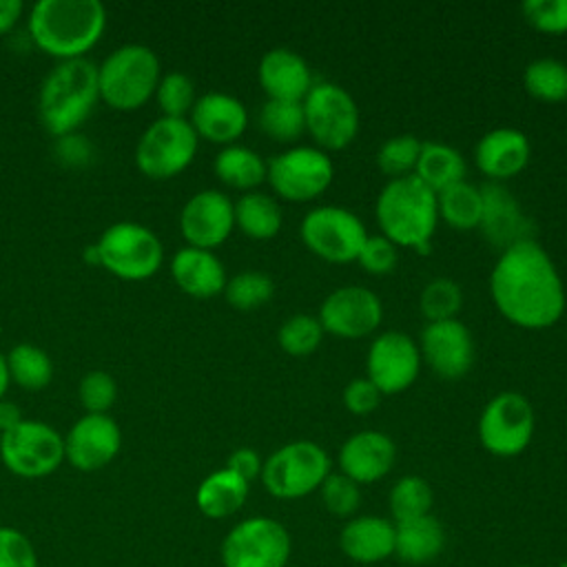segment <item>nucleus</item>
Segmentation results:
<instances>
[{
    "instance_id": "obj_50",
    "label": "nucleus",
    "mask_w": 567,
    "mask_h": 567,
    "mask_svg": "<svg viewBox=\"0 0 567 567\" xmlns=\"http://www.w3.org/2000/svg\"><path fill=\"white\" fill-rule=\"evenodd\" d=\"M20 421H22L20 408H18L16 403L2 399V401H0V432H2V434L9 432V430L16 427Z\"/></svg>"
},
{
    "instance_id": "obj_34",
    "label": "nucleus",
    "mask_w": 567,
    "mask_h": 567,
    "mask_svg": "<svg viewBox=\"0 0 567 567\" xmlns=\"http://www.w3.org/2000/svg\"><path fill=\"white\" fill-rule=\"evenodd\" d=\"M390 514L392 523H405L427 516L434 503L432 485L416 474L401 476L390 489Z\"/></svg>"
},
{
    "instance_id": "obj_36",
    "label": "nucleus",
    "mask_w": 567,
    "mask_h": 567,
    "mask_svg": "<svg viewBox=\"0 0 567 567\" xmlns=\"http://www.w3.org/2000/svg\"><path fill=\"white\" fill-rule=\"evenodd\" d=\"M259 128L277 142L297 140L306 131L303 104L295 100H266L259 111Z\"/></svg>"
},
{
    "instance_id": "obj_41",
    "label": "nucleus",
    "mask_w": 567,
    "mask_h": 567,
    "mask_svg": "<svg viewBox=\"0 0 567 567\" xmlns=\"http://www.w3.org/2000/svg\"><path fill=\"white\" fill-rule=\"evenodd\" d=\"M155 97L164 117H184L186 113H190L197 100L193 80L182 71H171L162 75Z\"/></svg>"
},
{
    "instance_id": "obj_27",
    "label": "nucleus",
    "mask_w": 567,
    "mask_h": 567,
    "mask_svg": "<svg viewBox=\"0 0 567 567\" xmlns=\"http://www.w3.org/2000/svg\"><path fill=\"white\" fill-rule=\"evenodd\" d=\"M394 556L408 565H427L436 560L445 547V529L432 514L394 523Z\"/></svg>"
},
{
    "instance_id": "obj_16",
    "label": "nucleus",
    "mask_w": 567,
    "mask_h": 567,
    "mask_svg": "<svg viewBox=\"0 0 567 567\" xmlns=\"http://www.w3.org/2000/svg\"><path fill=\"white\" fill-rule=\"evenodd\" d=\"M381 317V299L370 288L343 286L323 299L317 319L323 332L339 339H361L379 328Z\"/></svg>"
},
{
    "instance_id": "obj_30",
    "label": "nucleus",
    "mask_w": 567,
    "mask_h": 567,
    "mask_svg": "<svg viewBox=\"0 0 567 567\" xmlns=\"http://www.w3.org/2000/svg\"><path fill=\"white\" fill-rule=\"evenodd\" d=\"M284 221L279 202L261 190H248L235 202V226L250 239H270Z\"/></svg>"
},
{
    "instance_id": "obj_45",
    "label": "nucleus",
    "mask_w": 567,
    "mask_h": 567,
    "mask_svg": "<svg viewBox=\"0 0 567 567\" xmlns=\"http://www.w3.org/2000/svg\"><path fill=\"white\" fill-rule=\"evenodd\" d=\"M396 259H399L396 244L390 241L385 235H368L357 255V261L361 264V268L372 275L392 272L396 266Z\"/></svg>"
},
{
    "instance_id": "obj_17",
    "label": "nucleus",
    "mask_w": 567,
    "mask_h": 567,
    "mask_svg": "<svg viewBox=\"0 0 567 567\" xmlns=\"http://www.w3.org/2000/svg\"><path fill=\"white\" fill-rule=\"evenodd\" d=\"M235 228V204L215 188L195 193L179 213V230L188 246L210 250L228 239Z\"/></svg>"
},
{
    "instance_id": "obj_33",
    "label": "nucleus",
    "mask_w": 567,
    "mask_h": 567,
    "mask_svg": "<svg viewBox=\"0 0 567 567\" xmlns=\"http://www.w3.org/2000/svg\"><path fill=\"white\" fill-rule=\"evenodd\" d=\"M9 379L29 392L44 390L53 379V363L49 354L31 343H20L7 354Z\"/></svg>"
},
{
    "instance_id": "obj_13",
    "label": "nucleus",
    "mask_w": 567,
    "mask_h": 567,
    "mask_svg": "<svg viewBox=\"0 0 567 567\" xmlns=\"http://www.w3.org/2000/svg\"><path fill=\"white\" fill-rule=\"evenodd\" d=\"M334 166L319 146H290L266 162V179L272 190L290 202H310L332 182Z\"/></svg>"
},
{
    "instance_id": "obj_6",
    "label": "nucleus",
    "mask_w": 567,
    "mask_h": 567,
    "mask_svg": "<svg viewBox=\"0 0 567 567\" xmlns=\"http://www.w3.org/2000/svg\"><path fill=\"white\" fill-rule=\"evenodd\" d=\"M330 474L328 452L315 441H290L275 450L261 467L266 492L281 501L303 498L319 489Z\"/></svg>"
},
{
    "instance_id": "obj_37",
    "label": "nucleus",
    "mask_w": 567,
    "mask_h": 567,
    "mask_svg": "<svg viewBox=\"0 0 567 567\" xmlns=\"http://www.w3.org/2000/svg\"><path fill=\"white\" fill-rule=\"evenodd\" d=\"M226 301L237 310H255L270 301L275 295V281L259 270H244L226 281Z\"/></svg>"
},
{
    "instance_id": "obj_5",
    "label": "nucleus",
    "mask_w": 567,
    "mask_h": 567,
    "mask_svg": "<svg viewBox=\"0 0 567 567\" xmlns=\"http://www.w3.org/2000/svg\"><path fill=\"white\" fill-rule=\"evenodd\" d=\"M159 71V58L151 47H117L97 66L100 97L115 111H135L157 91Z\"/></svg>"
},
{
    "instance_id": "obj_14",
    "label": "nucleus",
    "mask_w": 567,
    "mask_h": 567,
    "mask_svg": "<svg viewBox=\"0 0 567 567\" xmlns=\"http://www.w3.org/2000/svg\"><path fill=\"white\" fill-rule=\"evenodd\" d=\"M0 456L16 476L42 478L53 474L64 461V439L44 421L22 419L2 434Z\"/></svg>"
},
{
    "instance_id": "obj_8",
    "label": "nucleus",
    "mask_w": 567,
    "mask_h": 567,
    "mask_svg": "<svg viewBox=\"0 0 567 567\" xmlns=\"http://www.w3.org/2000/svg\"><path fill=\"white\" fill-rule=\"evenodd\" d=\"M301 104L306 131L321 151L346 148L359 133V106L343 86L315 82Z\"/></svg>"
},
{
    "instance_id": "obj_7",
    "label": "nucleus",
    "mask_w": 567,
    "mask_h": 567,
    "mask_svg": "<svg viewBox=\"0 0 567 567\" xmlns=\"http://www.w3.org/2000/svg\"><path fill=\"white\" fill-rule=\"evenodd\" d=\"M100 266L115 277L140 281L153 277L164 259V248L159 237L135 221H117L109 226L97 244Z\"/></svg>"
},
{
    "instance_id": "obj_12",
    "label": "nucleus",
    "mask_w": 567,
    "mask_h": 567,
    "mask_svg": "<svg viewBox=\"0 0 567 567\" xmlns=\"http://www.w3.org/2000/svg\"><path fill=\"white\" fill-rule=\"evenodd\" d=\"M299 235L310 252L332 264L357 261L368 237L363 221L352 210L334 204L308 210L301 219Z\"/></svg>"
},
{
    "instance_id": "obj_40",
    "label": "nucleus",
    "mask_w": 567,
    "mask_h": 567,
    "mask_svg": "<svg viewBox=\"0 0 567 567\" xmlns=\"http://www.w3.org/2000/svg\"><path fill=\"white\" fill-rule=\"evenodd\" d=\"M421 144L423 142L410 133L388 137L377 151V166L385 175H390V179L412 175L421 153Z\"/></svg>"
},
{
    "instance_id": "obj_4",
    "label": "nucleus",
    "mask_w": 567,
    "mask_h": 567,
    "mask_svg": "<svg viewBox=\"0 0 567 567\" xmlns=\"http://www.w3.org/2000/svg\"><path fill=\"white\" fill-rule=\"evenodd\" d=\"M100 97L97 66L86 60H62L40 86V120L51 135H71L93 111Z\"/></svg>"
},
{
    "instance_id": "obj_9",
    "label": "nucleus",
    "mask_w": 567,
    "mask_h": 567,
    "mask_svg": "<svg viewBox=\"0 0 567 567\" xmlns=\"http://www.w3.org/2000/svg\"><path fill=\"white\" fill-rule=\"evenodd\" d=\"M290 554V532L270 516L244 518L221 540L224 567H286Z\"/></svg>"
},
{
    "instance_id": "obj_39",
    "label": "nucleus",
    "mask_w": 567,
    "mask_h": 567,
    "mask_svg": "<svg viewBox=\"0 0 567 567\" xmlns=\"http://www.w3.org/2000/svg\"><path fill=\"white\" fill-rule=\"evenodd\" d=\"M321 339H323V326L319 323L317 317L306 312H297L288 317L277 332V341L281 350L290 357L312 354L319 348Z\"/></svg>"
},
{
    "instance_id": "obj_53",
    "label": "nucleus",
    "mask_w": 567,
    "mask_h": 567,
    "mask_svg": "<svg viewBox=\"0 0 567 567\" xmlns=\"http://www.w3.org/2000/svg\"><path fill=\"white\" fill-rule=\"evenodd\" d=\"M556 567H567V558H565V560H560Z\"/></svg>"
},
{
    "instance_id": "obj_54",
    "label": "nucleus",
    "mask_w": 567,
    "mask_h": 567,
    "mask_svg": "<svg viewBox=\"0 0 567 567\" xmlns=\"http://www.w3.org/2000/svg\"><path fill=\"white\" fill-rule=\"evenodd\" d=\"M514 567H532V565H514Z\"/></svg>"
},
{
    "instance_id": "obj_25",
    "label": "nucleus",
    "mask_w": 567,
    "mask_h": 567,
    "mask_svg": "<svg viewBox=\"0 0 567 567\" xmlns=\"http://www.w3.org/2000/svg\"><path fill=\"white\" fill-rule=\"evenodd\" d=\"M394 523L381 516H354L350 518L341 534V551L359 565H374L394 554Z\"/></svg>"
},
{
    "instance_id": "obj_38",
    "label": "nucleus",
    "mask_w": 567,
    "mask_h": 567,
    "mask_svg": "<svg viewBox=\"0 0 567 567\" xmlns=\"http://www.w3.org/2000/svg\"><path fill=\"white\" fill-rule=\"evenodd\" d=\"M419 306H421V312L427 317V321L456 319L463 306V290L450 277H434L423 286Z\"/></svg>"
},
{
    "instance_id": "obj_42",
    "label": "nucleus",
    "mask_w": 567,
    "mask_h": 567,
    "mask_svg": "<svg viewBox=\"0 0 567 567\" xmlns=\"http://www.w3.org/2000/svg\"><path fill=\"white\" fill-rule=\"evenodd\" d=\"M321 501L326 505V509L334 516H352L359 509L361 503V489L359 483H354L352 478H348L341 472H330L326 476V481L319 487Z\"/></svg>"
},
{
    "instance_id": "obj_46",
    "label": "nucleus",
    "mask_w": 567,
    "mask_h": 567,
    "mask_svg": "<svg viewBox=\"0 0 567 567\" xmlns=\"http://www.w3.org/2000/svg\"><path fill=\"white\" fill-rule=\"evenodd\" d=\"M0 567H38L31 540L9 525H0Z\"/></svg>"
},
{
    "instance_id": "obj_18",
    "label": "nucleus",
    "mask_w": 567,
    "mask_h": 567,
    "mask_svg": "<svg viewBox=\"0 0 567 567\" xmlns=\"http://www.w3.org/2000/svg\"><path fill=\"white\" fill-rule=\"evenodd\" d=\"M421 359L443 379H461L474 363V339L458 319L427 321L419 341Z\"/></svg>"
},
{
    "instance_id": "obj_35",
    "label": "nucleus",
    "mask_w": 567,
    "mask_h": 567,
    "mask_svg": "<svg viewBox=\"0 0 567 567\" xmlns=\"http://www.w3.org/2000/svg\"><path fill=\"white\" fill-rule=\"evenodd\" d=\"M529 95L543 102L567 100V64L558 58H536L523 71Z\"/></svg>"
},
{
    "instance_id": "obj_32",
    "label": "nucleus",
    "mask_w": 567,
    "mask_h": 567,
    "mask_svg": "<svg viewBox=\"0 0 567 567\" xmlns=\"http://www.w3.org/2000/svg\"><path fill=\"white\" fill-rule=\"evenodd\" d=\"M439 217L456 230L478 228L483 215V195L481 186L470 182H456L436 193Z\"/></svg>"
},
{
    "instance_id": "obj_15",
    "label": "nucleus",
    "mask_w": 567,
    "mask_h": 567,
    "mask_svg": "<svg viewBox=\"0 0 567 567\" xmlns=\"http://www.w3.org/2000/svg\"><path fill=\"white\" fill-rule=\"evenodd\" d=\"M365 370L381 394H399L408 390L421 370L416 341L401 330L381 332L368 348Z\"/></svg>"
},
{
    "instance_id": "obj_44",
    "label": "nucleus",
    "mask_w": 567,
    "mask_h": 567,
    "mask_svg": "<svg viewBox=\"0 0 567 567\" xmlns=\"http://www.w3.org/2000/svg\"><path fill=\"white\" fill-rule=\"evenodd\" d=\"M520 11L525 20L543 33L567 31V0H527Z\"/></svg>"
},
{
    "instance_id": "obj_3",
    "label": "nucleus",
    "mask_w": 567,
    "mask_h": 567,
    "mask_svg": "<svg viewBox=\"0 0 567 567\" xmlns=\"http://www.w3.org/2000/svg\"><path fill=\"white\" fill-rule=\"evenodd\" d=\"M374 213L390 241L416 252L430 250V239L439 224L436 193L414 173L390 179L377 197Z\"/></svg>"
},
{
    "instance_id": "obj_51",
    "label": "nucleus",
    "mask_w": 567,
    "mask_h": 567,
    "mask_svg": "<svg viewBox=\"0 0 567 567\" xmlns=\"http://www.w3.org/2000/svg\"><path fill=\"white\" fill-rule=\"evenodd\" d=\"M9 368H7V357H2L0 354V401H2V396H4V392H7V388H9Z\"/></svg>"
},
{
    "instance_id": "obj_2",
    "label": "nucleus",
    "mask_w": 567,
    "mask_h": 567,
    "mask_svg": "<svg viewBox=\"0 0 567 567\" xmlns=\"http://www.w3.org/2000/svg\"><path fill=\"white\" fill-rule=\"evenodd\" d=\"M106 9L100 0H40L29 13V35L51 58L78 60L102 38Z\"/></svg>"
},
{
    "instance_id": "obj_28",
    "label": "nucleus",
    "mask_w": 567,
    "mask_h": 567,
    "mask_svg": "<svg viewBox=\"0 0 567 567\" xmlns=\"http://www.w3.org/2000/svg\"><path fill=\"white\" fill-rule=\"evenodd\" d=\"M248 481H244L228 467H221L199 483L195 492V503L199 512L208 518H228L244 507L248 498Z\"/></svg>"
},
{
    "instance_id": "obj_20",
    "label": "nucleus",
    "mask_w": 567,
    "mask_h": 567,
    "mask_svg": "<svg viewBox=\"0 0 567 567\" xmlns=\"http://www.w3.org/2000/svg\"><path fill=\"white\" fill-rule=\"evenodd\" d=\"M481 195L483 215L478 230L492 246L501 248L503 252L514 244L534 239V224L509 188H505L501 182H485L481 186Z\"/></svg>"
},
{
    "instance_id": "obj_26",
    "label": "nucleus",
    "mask_w": 567,
    "mask_h": 567,
    "mask_svg": "<svg viewBox=\"0 0 567 567\" xmlns=\"http://www.w3.org/2000/svg\"><path fill=\"white\" fill-rule=\"evenodd\" d=\"M171 275L179 290L190 297L208 299L226 288V270L213 250L186 246L171 259Z\"/></svg>"
},
{
    "instance_id": "obj_43",
    "label": "nucleus",
    "mask_w": 567,
    "mask_h": 567,
    "mask_svg": "<svg viewBox=\"0 0 567 567\" xmlns=\"http://www.w3.org/2000/svg\"><path fill=\"white\" fill-rule=\"evenodd\" d=\"M78 394L86 414H106L117 399V385L109 372L93 370L82 377Z\"/></svg>"
},
{
    "instance_id": "obj_21",
    "label": "nucleus",
    "mask_w": 567,
    "mask_h": 567,
    "mask_svg": "<svg viewBox=\"0 0 567 567\" xmlns=\"http://www.w3.org/2000/svg\"><path fill=\"white\" fill-rule=\"evenodd\" d=\"M339 472L359 485L377 483L396 461L394 441L379 430H363L343 441L339 447Z\"/></svg>"
},
{
    "instance_id": "obj_49",
    "label": "nucleus",
    "mask_w": 567,
    "mask_h": 567,
    "mask_svg": "<svg viewBox=\"0 0 567 567\" xmlns=\"http://www.w3.org/2000/svg\"><path fill=\"white\" fill-rule=\"evenodd\" d=\"M22 16V2L20 0H0V35L9 33Z\"/></svg>"
},
{
    "instance_id": "obj_23",
    "label": "nucleus",
    "mask_w": 567,
    "mask_h": 567,
    "mask_svg": "<svg viewBox=\"0 0 567 567\" xmlns=\"http://www.w3.org/2000/svg\"><path fill=\"white\" fill-rule=\"evenodd\" d=\"M532 155L529 140L523 131L512 126H496L487 131L474 148V162L489 182H503L518 175Z\"/></svg>"
},
{
    "instance_id": "obj_31",
    "label": "nucleus",
    "mask_w": 567,
    "mask_h": 567,
    "mask_svg": "<svg viewBox=\"0 0 567 567\" xmlns=\"http://www.w3.org/2000/svg\"><path fill=\"white\" fill-rule=\"evenodd\" d=\"M215 175L230 188H239V190H252L255 186H259L266 179V162L264 157L248 148V146H239V144H228L224 146L213 162Z\"/></svg>"
},
{
    "instance_id": "obj_24",
    "label": "nucleus",
    "mask_w": 567,
    "mask_h": 567,
    "mask_svg": "<svg viewBox=\"0 0 567 567\" xmlns=\"http://www.w3.org/2000/svg\"><path fill=\"white\" fill-rule=\"evenodd\" d=\"M257 75L268 100L301 102L315 84L308 62L288 47H275L266 51L259 60Z\"/></svg>"
},
{
    "instance_id": "obj_47",
    "label": "nucleus",
    "mask_w": 567,
    "mask_h": 567,
    "mask_svg": "<svg viewBox=\"0 0 567 567\" xmlns=\"http://www.w3.org/2000/svg\"><path fill=\"white\" fill-rule=\"evenodd\" d=\"M381 392L379 388L368 379V377H359L352 379L346 388H343V405L352 412V414H370L379 408L381 401Z\"/></svg>"
},
{
    "instance_id": "obj_52",
    "label": "nucleus",
    "mask_w": 567,
    "mask_h": 567,
    "mask_svg": "<svg viewBox=\"0 0 567 567\" xmlns=\"http://www.w3.org/2000/svg\"><path fill=\"white\" fill-rule=\"evenodd\" d=\"M84 261H86V264H91V266H100V255H97L95 244L84 248Z\"/></svg>"
},
{
    "instance_id": "obj_48",
    "label": "nucleus",
    "mask_w": 567,
    "mask_h": 567,
    "mask_svg": "<svg viewBox=\"0 0 567 567\" xmlns=\"http://www.w3.org/2000/svg\"><path fill=\"white\" fill-rule=\"evenodd\" d=\"M226 467L230 472H235L237 476H241L244 481H252L257 476H261V467H264V461L261 456L252 450V447H237L228 461H226Z\"/></svg>"
},
{
    "instance_id": "obj_22",
    "label": "nucleus",
    "mask_w": 567,
    "mask_h": 567,
    "mask_svg": "<svg viewBox=\"0 0 567 567\" xmlns=\"http://www.w3.org/2000/svg\"><path fill=\"white\" fill-rule=\"evenodd\" d=\"M188 122L193 124L197 137L228 146L246 131L248 111L235 95L208 91L195 100Z\"/></svg>"
},
{
    "instance_id": "obj_55",
    "label": "nucleus",
    "mask_w": 567,
    "mask_h": 567,
    "mask_svg": "<svg viewBox=\"0 0 567 567\" xmlns=\"http://www.w3.org/2000/svg\"><path fill=\"white\" fill-rule=\"evenodd\" d=\"M0 439H2V432H0Z\"/></svg>"
},
{
    "instance_id": "obj_19",
    "label": "nucleus",
    "mask_w": 567,
    "mask_h": 567,
    "mask_svg": "<svg viewBox=\"0 0 567 567\" xmlns=\"http://www.w3.org/2000/svg\"><path fill=\"white\" fill-rule=\"evenodd\" d=\"M122 447V432L109 414H84L64 436V458L80 472L106 467Z\"/></svg>"
},
{
    "instance_id": "obj_10",
    "label": "nucleus",
    "mask_w": 567,
    "mask_h": 567,
    "mask_svg": "<svg viewBox=\"0 0 567 567\" xmlns=\"http://www.w3.org/2000/svg\"><path fill=\"white\" fill-rule=\"evenodd\" d=\"M197 140L186 117H159L142 133L135 164L151 179H171L193 162Z\"/></svg>"
},
{
    "instance_id": "obj_1",
    "label": "nucleus",
    "mask_w": 567,
    "mask_h": 567,
    "mask_svg": "<svg viewBox=\"0 0 567 567\" xmlns=\"http://www.w3.org/2000/svg\"><path fill=\"white\" fill-rule=\"evenodd\" d=\"M489 295L498 312L525 330L554 326L567 303L563 279L536 239L514 244L498 255L489 275Z\"/></svg>"
},
{
    "instance_id": "obj_11",
    "label": "nucleus",
    "mask_w": 567,
    "mask_h": 567,
    "mask_svg": "<svg viewBox=\"0 0 567 567\" xmlns=\"http://www.w3.org/2000/svg\"><path fill=\"white\" fill-rule=\"evenodd\" d=\"M534 408L514 390L498 392L478 416V441L494 456H518L534 436Z\"/></svg>"
},
{
    "instance_id": "obj_29",
    "label": "nucleus",
    "mask_w": 567,
    "mask_h": 567,
    "mask_svg": "<svg viewBox=\"0 0 567 567\" xmlns=\"http://www.w3.org/2000/svg\"><path fill=\"white\" fill-rule=\"evenodd\" d=\"M414 175L427 188L439 193V190L465 179V159L454 146H450L445 142L427 140L421 144Z\"/></svg>"
}]
</instances>
